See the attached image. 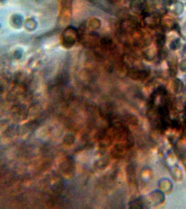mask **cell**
<instances>
[{"label":"cell","instance_id":"obj_1","mask_svg":"<svg viewBox=\"0 0 186 209\" xmlns=\"http://www.w3.org/2000/svg\"><path fill=\"white\" fill-rule=\"evenodd\" d=\"M62 35L63 44L67 48L73 47L79 39L78 31L73 27L67 28Z\"/></svg>","mask_w":186,"mask_h":209},{"label":"cell","instance_id":"obj_2","mask_svg":"<svg viewBox=\"0 0 186 209\" xmlns=\"http://www.w3.org/2000/svg\"><path fill=\"white\" fill-rule=\"evenodd\" d=\"M130 8L135 13L143 16L147 11V3L145 0H131Z\"/></svg>","mask_w":186,"mask_h":209},{"label":"cell","instance_id":"obj_3","mask_svg":"<svg viewBox=\"0 0 186 209\" xmlns=\"http://www.w3.org/2000/svg\"><path fill=\"white\" fill-rule=\"evenodd\" d=\"M164 32L162 31L161 32L157 33L156 36L155 43L159 49L163 47L166 41V36Z\"/></svg>","mask_w":186,"mask_h":209},{"label":"cell","instance_id":"obj_4","mask_svg":"<svg viewBox=\"0 0 186 209\" xmlns=\"http://www.w3.org/2000/svg\"><path fill=\"white\" fill-rule=\"evenodd\" d=\"M183 88V82L180 79L176 78L173 82V89L175 93L179 94L181 92Z\"/></svg>","mask_w":186,"mask_h":209},{"label":"cell","instance_id":"obj_5","mask_svg":"<svg viewBox=\"0 0 186 209\" xmlns=\"http://www.w3.org/2000/svg\"><path fill=\"white\" fill-rule=\"evenodd\" d=\"M168 56V51L165 49H164L163 47H162L159 49L156 55V57H157V59H159V61H161L167 58Z\"/></svg>","mask_w":186,"mask_h":209},{"label":"cell","instance_id":"obj_6","mask_svg":"<svg viewBox=\"0 0 186 209\" xmlns=\"http://www.w3.org/2000/svg\"><path fill=\"white\" fill-rule=\"evenodd\" d=\"M181 46V41L179 38H176L173 40L170 44V49L171 50H176L178 49Z\"/></svg>","mask_w":186,"mask_h":209},{"label":"cell","instance_id":"obj_7","mask_svg":"<svg viewBox=\"0 0 186 209\" xmlns=\"http://www.w3.org/2000/svg\"><path fill=\"white\" fill-rule=\"evenodd\" d=\"M177 154L178 155L182 158L186 157V151L183 148H181L177 151Z\"/></svg>","mask_w":186,"mask_h":209},{"label":"cell","instance_id":"obj_8","mask_svg":"<svg viewBox=\"0 0 186 209\" xmlns=\"http://www.w3.org/2000/svg\"><path fill=\"white\" fill-rule=\"evenodd\" d=\"M180 68L182 72H186V59L182 61L180 64Z\"/></svg>","mask_w":186,"mask_h":209},{"label":"cell","instance_id":"obj_9","mask_svg":"<svg viewBox=\"0 0 186 209\" xmlns=\"http://www.w3.org/2000/svg\"><path fill=\"white\" fill-rule=\"evenodd\" d=\"M112 3H115V4H119L123 2V1H125V0H110Z\"/></svg>","mask_w":186,"mask_h":209}]
</instances>
